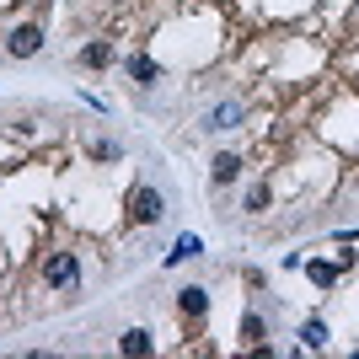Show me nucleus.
I'll list each match as a JSON object with an SVG mask.
<instances>
[{
  "mask_svg": "<svg viewBox=\"0 0 359 359\" xmlns=\"http://www.w3.org/2000/svg\"><path fill=\"white\" fill-rule=\"evenodd\" d=\"M129 220H135V225H161L166 220V194L156 188V182L135 188V198H129Z\"/></svg>",
  "mask_w": 359,
  "mask_h": 359,
  "instance_id": "obj_1",
  "label": "nucleus"
},
{
  "mask_svg": "<svg viewBox=\"0 0 359 359\" xmlns=\"http://www.w3.org/2000/svg\"><path fill=\"white\" fill-rule=\"evenodd\" d=\"M43 279H48V290L75 295V290H81V263H75V252H54L43 263Z\"/></svg>",
  "mask_w": 359,
  "mask_h": 359,
  "instance_id": "obj_2",
  "label": "nucleus"
},
{
  "mask_svg": "<svg viewBox=\"0 0 359 359\" xmlns=\"http://www.w3.org/2000/svg\"><path fill=\"white\" fill-rule=\"evenodd\" d=\"M38 48H43V27H38V22H22V27L6 32V54H11V60H32Z\"/></svg>",
  "mask_w": 359,
  "mask_h": 359,
  "instance_id": "obj_3",
  "label": "nucleus"
},
{
  "mask_svg": "<svg viewBox=\"0 0 359 359\" xmlns=\"http://www.w3.org/2000/svg\"><path fill=\"white\" fill-rule=\"evenodd\" d=\"M241 123V102L236 97H225V102H215L210 113H204V129H210V135H225V129H236Z\"/></svg>",
  "mask_w": 359,
  "mask_h": 359,
  "instance_id": "obj_4",
  "label": "nucleus"
},
{
  "mask_svg": "<svg viewBox=\"0 0 359 359\" xmlns=\"http://www.w3.org/2000/svg\"><path fill=\"white\" fill-rule=\"evenodd\" d=\"M177 311H182V322H198V316L210 311V290H204V285L177 290Z\"/></svg>",
  "mask_w": 359,
  "mask_h": 359,
  "instance_id": "obj_5",
  "label": "nucleus"
},
{
  "mask_svg": "<svg viewBox=\"0 0 359 359\" xmlns=\"http://www.w3.org/2000/svg\"><path fill=\"white\" fill-rule=\"evenodd\" d=\"M150 348H156V344H150V332H145V327H129V332L118 338V354H129V359L150 354Z\"/></svg>",
  "mask_w": 359,
  "mask_h": 359,
  "instance_id": "obj_6",
  "label": "nucleus"
},
{
  "mask_svg": "<svg viewBox=\"0 0 359 359\" xmlns=\"http://www.w3.org/2000/svg\"><path fill=\"white\" fill-rule=\"evenodd\" d=\"M215 182H236L241 177V156H231V150H220V156H215V172H210Z\"/></svg>",
  "mask_w": 359,
  "mask_h": 359,
  "instance_id": "obj_7",
  "label": "nucleus"
},
{
  "mask_svg": "<svg viewBox=\"0 0 359 359\" xmlns=\"http://www.w3.org/2000/svg\"><path fill=\"white\" fill-rule=\"evenodd\" d=\"M107 60H113V43H86L81 48V65H86V70H102Z\"/></svg>",
  "mask_w": 359,
  "mask_h": 359,
  "instance_id": "obj_8",
  "label": "nucleus"
},
{
  "mask_svg": "<svg viewBox=\"0 0 359 359\" xmlns=\"http://www.w3.org/2000/svg\"><path fill=\"white\" fill-rule=\"evenodd\" d=\"M129 75H135L140 86H156V75H161V70H156V60H145V54H135V60H129Z\"/></svg>",
  "mask_w": 359,
  "mask_h": 359,
  "instance_id": "obj_9",
  "label": "nucleus"
},
{
  "mask_svg": "<svg viewBox=\"0 0 359 359\" xmlns=\"http://www.w3.org/2000/svg\"><path fill=\"white\" fill-rule=\"evenodd\" d=\"M204 247H198V236H177L172 241V252H166V263H182V257H198Z\"/></svg>",
  "mask_w": 359,
  "mask_h": 359,
  "instance_id": "obj_10",
  "label": "nucleus"
},
{
  "mask_svg": "<svg viewBox=\"0 0 359 359\" xmlns=\"http://www.w3.org/2000/svg\"><path fill=\"white\" fill-rule=\"evenodd\" d=\"M300 344H306V348H322V344H327V322H316V316H311V322L300 327Z\"/></svg>",
  "mask_w": 359,
  "mask_h": 359,
  "instance_id": "obj_11",
  "label": "nucleus"
},
{
  "mask_svg": "<svg viewBox=\"0 0 359 359\" xmlns=\"http://www.w3.org/2000/svg\"><path fill=\"white\" fill-rule=\"evenodd\" d=\"M338 269H344V263H311L306 273H311L316 285H332V279H338Z\"/></svg>",
  "mask_w": 359,
  "mask_h": 359,
  "instance_id": "obj_12",
  "label": "nucleus"
},
{
  "mask_svg": "<svg viewBox=\"0 0 359 359\" xmlns=\"http://www.w3.org/2000/svg\"><path fill=\"white\" fill-rule=\"evenodd\" d=\"M241 338H247V344H257V338H263V316H247V322H241Z\"/></svg>",
  "mask_w": 359,
  "mask_h": 359,
  "instance_id": "obj_13",
  "label": "nucleus"
},
{
  "mask_svg": "<svg viewBox=\"0 0 359 359\" xmlns=\"http://www.w3.org/2000/svg\"><path fill=\"white\" fill-rule=\"evenodd\" d=\"M91 156H97V161H113V156H118V145H113V140H97V145H91Z\"/></svg>",
  "mask_w": 359,
  "mask_h": 359,
  "instance_id": "obj_14",
  "label": "nucleus"
}]
</instances>
